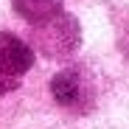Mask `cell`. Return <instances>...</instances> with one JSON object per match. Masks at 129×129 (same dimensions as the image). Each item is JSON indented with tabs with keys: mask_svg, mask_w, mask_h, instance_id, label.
Instances as JSON below:
<instances>
[{
	"mask_svg": "<svg viewBox=\"0 0 129 129\" xmlns=\"http://www.w3.org/2000/svg\"><path fill=\"white\" fill-rule=\"evenodd\" d=\"M81 90H84V84H81V76L76 70H62L59 76H53L51 81V93L53 98L62 104V107H76L81 104Z\"/></svg>",
	"mask_w": 129,
	"mask_h": 129,
	"instance_id": "7a4b0ae2",
	"label": "cell"
},
{
	"mask_svg": "<svg viewBox=\"0 0 129 129\" xmlns=\"http://www.w3.org/2000/svg\"><path fill=\"white\" fill-rule=\"evenodd\" d=\"M34 53L14 34H0V76H20L31 68Z\"/></svg>",
	"mask_w": 129,
	"mask_h": 129,
	"instance_id": "6da1fadb",
	"label": "cell"
},
{
	"mask_svg": "<svg viewBox=\"0 0 129 129\" xmlns=\"http://www.w3.org/2000/svg\"><path fill=\"white\" fill-rule=\"evenodd\" d=\"M51 3H53V0H51Z\"/></svg>",
	"mask_w": 129,
	"mask_h": 129,
	"instance_id": "3957f363",
	"label": "cell"
}]
</instances>
